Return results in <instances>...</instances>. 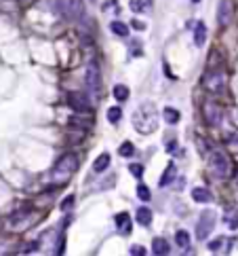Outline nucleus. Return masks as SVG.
<instances>
[{
  "mask_svg": "<svg viewBox=\"0 0 238 256\" xmlns=\"http://www.w3.org/2000/svg\"><path fill=\"white\" fill-rule=\"evenodd\" d=\"M133 127L137 129L139 133H154L158 129V112H156V106L154 104H141L137 110L133 114Z\"/></svg>",
  "mask_w": 238,
  "mask_h": 256,
  "instance_id": "nucleus-1",
  "label": "nucleus"
},
{
  "mask_svg": "<svg viewBox=\"0 0 238 256\" xmlns=\"http://www.w3.org/2000/svg\"><path fill=\"white\" fill-rule=\"evenodd\" d=\"M76 170H78V157L72 155V152H68V155H63L59 161L55 163V168H53V180L57 184H63V182L70 180V178L76 174Z\"/></svg>",
  "mask_w": 238,
  "mask_h": 256,
  "instance_id": "nucleus-2",
  "label": "nucleus"
},
{
  "mask_svg": "<svg viewBox=\"0 0 238 256\" xmlns=\"http://www.w3.org/2000/svg\"><path fill=\"white\" fill-rule=\"evenodd\" d=\"M57 13H61L63 19L68 21H78L85 15V2L82 0H57L55 2Z\"/></svg>",
  "mask_w": 238,
  "mask_h": 256,
  "instance_id": "nucleus-3",
  "label": "nucleus"
},
{
  "mask_svg": "<svg viewBox=\"0 0 238 256\" xmlns=\"http://www.w3.org/2000/svg\"><path fill=\"white\" fill-rule=\"evenodd\" d=\"M85 85H87V91L91 93L93 98H99V95H101V68H99V64L95 60H91L87 64Z\"/></svg>",
  "mask_w": 238,
  "mask_h": 256,
  "instance_id": "nucleus-4",
  "label": "nucleus"
},
{
  "mask_svg": "<svg viewBox=\"0 0 238 256\" xmlns=\"http://www.w3.org/2000/svg\"><path fill=\"white\" fill-rule=\"evenodd\" d=\"M209 170L217 178H228L230 171H232V161L223 150H213L209 157Z\"/></svg>",
  "mask_w": 238,
  "mask_h": 256,
  "instance_id": "nucleus-5",
  "label": "nucleus"
},
{
  "mask_svg": "<svg viewBox=\"0 0 238 256\" xmlns=\"http://www.w3.org/2000/svg\"><path fill=\"white\" fill-rule=\"evenodd\" d=\"M202 87L207 89L209 93H221L223 89H226V74H223L221 68L217 70H207V72L202 74Z\"/></svg>",
  "mask_w": 238,
  "mask_h": 256,
  "instance_id": "nucleus-6",
  "label": "nucleus"
},
{
  "mask_svg": "<svg viewBox=\"0 0 238 256\" xmlns=\"http://www.w3.org/2000/svg\"><path fill=\"white\" fill-rule=\"evenodd\" d=\"M202 117L211 127H217V125H221V121H223V110L217 102L207 100L202 106Z\"/></svg>",
  "mask_w": 238,
  "mask_h": 256,
  "instance_id": "nucleus-7",
  "label": "nucleus"
},
{
  "mask_svg": "<svg viewBox=\"0 0 238 256\" xmlns=\"http://www.w3.org/2000/svg\"><path fill=\"white\" fill-rule=\"evenodd\" d=\"M215 220H217L215 212H211V210L202 212V214H201V220H198V225H196V237H198V239H207L209 235L213 233Z\"/></svg>",
  "mask_w": 238,
  "mask_h": 256,
  "instance_id": "nucleus-8",
  "label": "nucleus"
},
{
  "mask_svg": "<svg viewBox=\"0 0 238 256\" xmlns=\"http://www.w3.org/2000/svg\"><path fill=\"white\" fill-rule=\"evenodd\" d=\"M232 19H234V2L232 0H221L217 4V23L221 28H228L232 23Z\"/></svg>",
  "mask_w": 238,
  "mask_h": 256,
  "instance_id": "nucleus-9",
  "label": "nucleus"
},
{
  "mask_svg": "<svg viewBox=\"0 0 238 256\" xmlns=\"http://www.w3.org/2000/svg\"><path fill=\"white\" fill-rule=\"evenodd\" d=\"M68 104L72 110L76 112H87L91 110V100H89L87 93H80V91H72L68 93Z\"/></svg>",
  "mask_w": 238,
  "mask_h": 256,
  "instance_id": "nucleus-10",
  "label": "nucleus"
},
{
  "mask_svg": "<svg viewBox=\"0 0 238 256\" xmlns=\"http://www.w3.org/2000/svg\"><path fill=\"white\" fill-rule=\"evenodd\" d=\"M116 227H118V231L120 235H131V216H128L127 212H120L116 214Z\"/></svg>",
  "mask_w": 238,
  "mask_h": 256,
  "instance_id": "nucleus-11",
  "label": "nucleus"
},
{
  "mask_svg": "<svg viewBox=\"0 0 238 256\" xmlns=\"http://www.w3.org/2000/svg\"><path fill=\"white\" fill-rule=\"evenodd\" d=\"M192 199L198 201V203H209V201H213V195H211V191H209V189H204V187H196L194 191H192Z\"/></svg>",
  "mask_w": 238,
  "mask_h": 256,
  "instance_id": "nucleus-12",
  "label": "nucleus"
},
{
  "mask_svg": "<svg viewBox=\"0 0 238 256\" xmlns=\"http://www.w3.org/2000/svg\"><path fill=\"white\" fill-rule=\"evenodd\" d=\"M204 41H207V25L202 21H198L196 28H194V44L196 47H202Z\"/></svg>",
  "mask_w": 238,
  "mask_h": 256,
  "instance_id": "nucleus-13",
  "label": "nucleus"
},
{
  "mask_svg": "<svg viewBox=\"0 0 238 256\" xmlns=\"http://www.w3.org/2000/svg\"><path fill=\"white\" fill-rule=\"evenodd\" d=\"M152 250H154V254H158V256L169 254V241L163 239V237H154L152 239Z\"/></svg>",
  "mask_w": 238,
  "mask_h": 256,
  "instance_id": "nucleus-14",
  "label": "nucleus"
},
{
  "mask_svg": "<svg viewBox=\"0 0 238 256\" xmlns=\"http://www.w3.org/2000/svg\"><path fill=\"white\" fill-rule=\"evenodd\" d=\"M175 176H177V168L171 163L169 168L165 170V174L160 176V187H169V184H171L173 180H175Z\"/></svg>",
  "mask_w": 238,
  "mask_h": 256,
  "instance_id": "nucleus-15",
  "label": "nucleus"
},
{
  "mask_svg": "<svg viewBox=\"0 0 238 256\" xmlns=\"http://www.w3.org/2000/svg\"><path fill=\"white\" fill-rule=\"evenodd\" d=\"M108 165H110V152H101V155L95 159L93 170L95 171H104V170H108Z\"/></svg>",
  "mask_w": 238,
  "mask_h": 256,
  "instance_id": "nucleus-16",
  "label": "nucleus"
},
{
  "mask_svg": "<svg viewBox=\"0 0 238 256\" xmlns=\"http://www.w3.org/2000/svg\"><path fill=\"white\" fill-rule=\"evenodd\" d=\"M131 9L135 13H150L152 0H131Z\"/></svg>",
  "mask_w": 238,
  "mask_h": 256,
  "instance_id": "nucleus-17",
  "label": "nucleus"
},
{
  "mask_svg": "<svg viewBox=\"0 0 238 256\" xmlns=\"http://www.w3.org/2000/svg\"><path fill=\"white\" fill-rule=\"evenodd\" d=\"M163 114H165V121H166L169 125H177L179 119H182V114H179L177 108H165Z\"/></svg>",
  "mask_w": 238,
  "mask_h": 256,
  "instance_id": "nucleus-18",
  "label": "nucleus"
},
{
  "mask_svg": "<svg viewBox=\"0 0 238 256\" xmlns=\"http://www.w3.org/2000/svg\"><path fill=\"white\" fill-rule=\"evenodd\" d=\"M110 30H112L116 36H120V38L128 36V25L122 23V21H112V23H110Z\"/></svg>",
  "mask_w": 238,
  "mask_h": 256,
  "instance_id": "nucleus-19",
  "label": "nucleus"
},
{
  "mask_svg": "<svg viewBox=\"0 0 238 256\" xmlns=\"http://www.w3.org/2000/svg\"><path fill=\"white\" fill-rule=\"evenodd\" d=\"M226 225L232 229V231H234V229H238V210L236 208H230L226 212Z\"/></svg>",
  "mask_w": 238,
  "mask_h": 256,
  "instance_id": "nucleus-20",
  "label": "nucleus"
},
{
  "mask_svg": "<svg viewBox=\"0 0 238 256\" xmlns=\"http://www.w3.org/2000/svg\"><path fill=\"white\" fill-rule=\"evenodd\" d=\"M137 222L139 225H144V227H147L152 222V212L147 208H139L137 210Z\"/></svg>",
  "mask_w": 238,
  "mask_h": 256,
  "instance_id": "nucleus-21",
  "label": "nucleus"
},
{
  "mask_svg": "<svg viewBox=\"0 0 238 256\" xmlns=\"http://www.w3.org/2000/svg\"><path fill=\"white\" fill-rule=\"evenodd\" d=\"M128 95H131V91H128L127 85H116V87H114V98H116L118 102H127Z\"/></svg>",
  "mask_w": 238,
  "mask_h": 256,
  "instance_id": "nucleus-22",
  "label": "nucleus"
},
{
  "mask_svg": "<svg viewBox=\"0 0 238 256\" xmlns=\"http://www.w3.org/2000/svg\"><path fill=\"white\" fill-rule=\"evenodd\" d=\"M118 155L120 157H133L135 155V146L131 142H122L120 149H118Z\"/></svg>",
  "mask_w": 238,
  "mask_h": 256,
  "instance_id": "nucleus-23",
  "label": "nucleus"
},
{
  "mask_svg": "<svg viewBox=\"0 0 238 256\" xmlns=\"http://www.w3.org/2000/svg\"><path fill=\"white\" fill-rule=\"evenodd\" d=\"M120 119H122V110L118 106H112L110 110H108V121H110V123H118Z\"/></svg>",
  "mask_w": 238,
  "mask_h": 256,
  "instance_id": "nucleus-24",
  "label": "nucleus"
},
{
  "mask_svg": "<svg viewBox=\"0 0 238 256\" xmlns=\"http://www.w3.org/2000/svg\"><path fill=\"white\" fill-rule=\"evenodd\" d=\"M175 241H177V246L188 248V246H190V235L185 233V231H177V233H175Z\"/></svg>",
  "mask_w": 238,
  "mask_h": 256,
  "instance_id": "nucleus-25",
  "label": "nucleus"
},
{
  "mask_svg": "<svg viewBox=\"0 0 238 256\" xmlns=\"http://www.w3.org/2000/svg\"><path fill=\"white\" fill-rule=\"evenodd\" d=\"M137 197H139L141 201H150V199H152L150 189H147L146 184H137Z\"/></svg>",
  "mask_w": 238,
  "mask_h": 256,
  "instance_id": "nucleus-26",
  "label": "nucleus"
},
{
  "mask_svg": "<svg viewBox=\"0 0 238 256\" xmlns=\"http://www.w3.org/2000/svg\"><path fill=\"white\" fill-rule=\"evenodd\" d=\"M223 248H226V239H223V237H220V239H215V241H211V244H209V250L211 252H226V250H223Z\"/></svg>",
  "mask_w": 238,
  "mask_h": 256,
  "instance_id": "nucleus-27",
  "label": "nucleus"
},
{
  "mask_svg": "<svg viewBox=\"0 0 238 256\" xmlns=\"http://www.w3.org/2000/svg\"><path fill=\"white\" fill-rule=\"evenodd\" d=\"M128 170H131V174L137 176V178L144 176V165H139V163H131V165H128Z\"/></svg>",
  "mask_w": 238,
  "mask_h": 256,
  "instance_id": "nucleus-28",
  "label": "nucleus"
},
{
  "mask_svg": "<svg viewBox=\"0 0 238 256\" xmlns=\"http://www.w3.org/2000/svg\"><path fill=\"white\" fill-rule=\"evenodd\" d=\"M128 252H131L133 256H144V254H146V248H144V246H137V244H135V246H131V250H128Z\"/></svg>",
  "mask_w": 238,
  "mask_h": 256,
  "instance_id": "nucleus-29",
  "label": "nucleus"
},
{
  "mask_svg": "<svg viewBox=\"0 0 238 256\" xmlns=\"http://www.w3.org/2000/svg\"><path fill=\"white\" fill-rule=\"evenodd\" d=\"M72 206H74V197H72V195H70V197H68V199H66V201H63V203H61V210H63V212H66V210H70V208H72Z\"/></svg>",
  "mask_w": 238,
  "mask_h": 256,
  "instance_id": "nucleus-30",
  "label": "nucleus"
},
{
  "mask_svg": "<svg viewBox=\"0 0 238 256\" xmlns=\"http://www.w3.org/2000/svg\"><path fill=\"white\" fill-rule=\"evenodd\" d=\"M131 47H133V55H141V53H144V51H141V43H133Z\"/></svg>",
  "mask_w": 238,
  "mask_h": 256,
  "instance_id": "nucleus-31",
  "label": "nucleus"
},
{
  "mask_svg": "<svg viewBox=\"0 0 238 256\" xmlns=\"http://www.w3.org/2000/svg\"><path fill=\"white\" fill-rule=\"evenodd\" d=\"M133 28L135 30H146V23L144 21H137V19H133Z\"/></svg>",
  "mask_w": 238,
  "mask_h": 256,
  "instance_id": "nucleus-32",
  "label": "nucleus"
},
{
  "mask_svg": "<svg viewBox=\"0 0 238 256\" xmlns=\"http://www.w3.org/2000/svg\"><path fill=\"white\" fill-rule=\"evenodd\" d=\"M19 2H32V0H19Z\"/></svg>",
  "mask_w": 238,
  "mask_h": 256,
  "instance_id": "nucleus-33",
  "label": "nucleus"
},
{
  "mask_svg": "<svg viewBox=\"0 0 238 256\" xmlns=\"http://www.w3.org/2000/svg\"><path fill=\"white\" fill-rule=\"evenodd\" d=\"M236 187H238V174H236Z\"/></svg>",
  "mask_w": 238,
  "mask_h": 256,
  "instance_id": "nucleus-34",
  "label": "nucleus"
},
{
  "mask_svg": "<svg viewBox=\"0 0 238 256\" xmlns=\"http://www.w3.org/2000/svg\"><path fill=\"white\" fill-rule=\"evenodd\" d=\"M192 2H201V0H192Z\"/></svg>",
  "mask_w": 238,
  "mask_h": 256,
  "instance_id": "nucleus-35",
  "label": "nucleus"
},
{
  "mask_svg": "<svg viewBox=\"0 0 238 256\" xmlns=\"http://www.w3.org/2000/svg\"><path fill=\"white\" fill-rule=\"evenodd\" d=\"M91 2H95V0H91Z\"/></svg>",
  "mask_w": 238,
  "mask_h": 256,
  "instance_id": "nucleus-36",
  "label": "nucleus"
}]
</instances>
